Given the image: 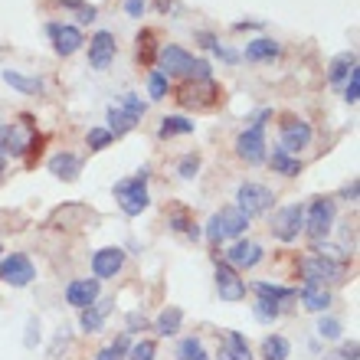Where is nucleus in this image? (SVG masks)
Wrapping results in <instances>:
<instances>
[{
  "instance_id": "8fccbe9b",
  "label": "nucleus",
  "mask_w": 360,
  "mask_h": 360,
  "mask_svg": "<svg viewBox=\"0 0 360 360\" xmlns=\"http://www.w3.org/2000/svg\"><path fill=\"white\" fill-rule=\"evenodd\" d=\"M357 354H360L357 341H347V344L341 347V360H357Z\"/></svg>"
},
{
  "instance_id": "a878e982",
  "label": "nucleus",
  "mask_w": 360,
  "mask_h": 360,
  "mask_svg": "<svg viewBox=\"0 0 360 360\" xmlns=\"http://www.w3.org/2000/svg\"><path fill=\"white\" fill-rule=\"evenodd\" d=\"M193 128H197V124L190 122V118H184V115H167V118H161L158 138L167 141V138H177V134H193Z\"/></svg>"
},
{
  "instance_id": "dca6fc26",
  "label": "nucleus",
  "mask_w": 360,
  "mask_h": 360,
  "mask_svg": "<svg viewBox=\"0 0 360 360\" xmlns=\"http://www.w3.org/2000/svg\"><path fill=\"white\" fill-rule=\"evenodd\" d=\"M66 302L72 308H89V304L98 302V278H76V282L66 285Z\"/></svg>"
},
{
  "instance_id": "a18cd8bd",
  "label": "nucleus",
  "mask_w": 360,
  "mask_h": 360,
  "mask_svg": "<svg viewBox=\"0 0 360 360\" xmlns=\"http://www.w3.org/2000/svg\"><path fill=\"white\" fill-rule=\"evenodd\" d=\"M278 314H282V308H278V304L262 302V298L256 302V318H259V321H275Z\"/></svg>"
},
{
  "instance_id": "393cba45",
  "label": "nucleus",
  "mask_w": 360,
  "mask_h": 360,
  "mask_svg": "<svg viewBox=\"0 0 360 360\" xmlns=\"http://www.w3.org/2000/svg\"><path fill=\"white\" fill-rule=\"evenodd\" d=\"M269 164H272V171L282 174V177H298V174H302V161H298L295 154H288L285 148H275Z\"/></svg>"
},
{
  "instance_id": "2eb2a0df",
  "label": "nucleus",
  "mask_w": 360,
  "mask_h": 360,
  "mask_svg": "<svg viewBox=\"0 0 360 360\" xmlns=\"http://www.w3.org/2000/svg\"><path fill=\"white\" fill-rule=\"evenodd\" d=\"M226 266L233 269H256L262 259H266V252H262V246L259 243H249V239H239V243H233V249L226 252Z\"/></svg>"
},
{
  "instance_id": "de8ad7c7",
  "label": "nucleus",
  "mask_w": 360,
  "mask_h": 360,
  "mask_svg": "<svg viewBox=\"0 0 360 360\" xmlns=\"http://www.w3.org/2000/svg\"><path fill=\"white\" fill-rule=\"evenodd\" d=\"M124 10H128V17L141 20L144 10H148V0H124Z\"/></svg>"
},
{
  "instance_id": "6ab92c4d",
  "label": "nucleus",
  "mask_w": 360,
  "mask_h": 360,
  "mask_svg": "<svg viewBox=\"0 0 360 360\" xmlns=\"http://www.w3.org/2000/svg\"><path fill=\"white\" fill-rule=\"evenodd\" d=\"M158 59H161V72H164V76L187 72V66L193 63V56H190L184 46H164L161 53H158Z\"/></svg>"
},
{
  "instance_id": "09e8293b",
  "label": "nucleus",
  "mask_w": 360,
  "mask_h": 360,
  "mask_svg": "<svg viewBox=\"0 0 360 360\" xmlns=\"http://www.w3.org/2000/svg\"><path fill=\"white\" fill-rule=\"evenodd\" d=\"M148 328V318L144 314H138V311H131L128 314V334H134V331H144Z\"/></svg>"
},
{
  "instance_id": "473e14b6",
  "label": "nucleus",
  "mask_w": 360,
  "mask_h": 360,
  "mask_svg": "<svg viewBox=\"0 0 360 360\" xmlns=\"http://www.w3.org/2000/svg\"><path fill=\"white\" fill-rule=\"evenodd\" d=\"M4 79H7L10 86L17 89V92H23V95H43V82H39V79L20 76V72H13V69H4Z\"/></svg>"
},
{
  "instance_id": "39448f33",
  "label": "nucleus",
  "mask_w": 360,
  "mask_h": 360,
  "mask_svg": "<svg viewBox=\"0 0 360 360\" xmlns=\"http://www.w3.org/2000/svg\"><path fill=\"white\" fill-rule=\"evenodd\" d=\"M272 203H275V193L269 187L252 184V180L239 184V190H236V210H239V213H246L249 219L269 213V207H272Z\"/></svg>"
},
{
  "instance_id": "e433bc0d",
  "label": "nucleus",
  "mask_w": 360,
  "mask_h": 360,
  "mask_svg": "<svg viewBox=\"0 0 360 360\" xmlns=\"http://www.w3.org/2000/svg\"><path fill=\"white\" fill-rule=\"evenodd\" d=\"M43 144H46V138H43V134H30V144H27V167H37V161H39V154H43Z\"/></svg>"
},
{
  "instance_id": "bb28decb",
  "label": "nucleus",
  "mask_w": 360,
  "mask_h": 360,
  "mask_svg": "<svg viewBox=\"0 0 360 360\" xmlns=\"http://www.w3.org/2000/svg\"><path fill=\"white\" fill-rule=\"evenodd\" d=\"M252 288H256V295L262 302H272V304H282V302H288V298L298 295L295 288H288V285H272V282H256Z\"/></svg>"
},
{
  "instance_id": "603ef678",
  "label": "nucleus",
  "mask_w": 360,
  "mask_h": 360,
  "mask_svg": "<svg viewBox=\"0 0 360 360\" xmlns=\"http://www.w3.org/2000/svg\"><path fill=\"white\" fill-rule=\"evenodd\" d=\"M344 200H357V180H351L347 187H344V193H341Z\"/></svg>"
},
{
  "instance_id": "ddd939ff",
  "label": "nucleus",
  "mask_w": 360,
  "mask_h": 360,
  "mask_svg": "<svg viewBox=\"0 0 360 360\" xmlns=\"http://www.w3.org/2000/svg\"><path fill=\"white\" fill-rule=\"evenodd\" d=\"M217 292L223 302L229 304H236L246 298V282L239 278V272L233 266H226V262H219L217 266Z\"/></svg>"
},
{
  "instance_id": "0eeeda50",
  "label": "nucleus",
  "mask_w": 360,
  "mask_h": 360,
  "mask_svg": "<svg viewBox=\"0 0 360 360\" xmlns=\"http://www.w3.org/2000/svg\"><path fill=\"white\" fill-rule=\"evenodd\" d=\"M0 278L10 288H23V285H30L37 278V269H33L27 252H10V256L0 259Z\"/></svg>"
},
{
  "instance_id": "5701e85b",
  "label": "nucleus",
  "mask_w": 360,
  "mask_h": 360,
  "mask_svg": "<svg viewBox=\"0 0 360 360\" xmlns=\"http://www.w3.org/2000/svg\"><path fill=\"white\" fill-rule=\"evenodd\" d=\"M278 53H282V46L269 37H259V39H252V43H246V59L249 63H272Z\"/></svg>"
},
{
  "instance_id": "cd10ccee",
  "label": "nucleus",
  "mask_w": 360,
  "mask_h": 360,
  "mask_svg": "<svg viewBox=\"0 0 360 360\" xmlns=\"http://www.w3.org/2000/svg\"><path fill=\"white\" fill-rule=\"evenodd\" d=\"M180 321H184V311H180V308H174V304H167V308L158 314V321H154V331L161 334V338H171V334L180 331Z\"/></svg>"
},
{
  "instance_id": "a211bd4d",
  "label": "nucleus",
  "mask_w": 360,
  "mask_h": 360,
  "mask_svg": "<svg viewBox=\"0 0 360 360\" xmlns=\"http://www.w3.org/2000/svg\"><path fill=\"white\" fill-rule=\"evenodd\" d=\"M112 304H115L112 298H105V302H95V304H89V308H82V311H79V328L89 334H98L105 324V314L112 311Z\"/></svg>"
},
{
  "instance_id": "72a5a7b5",
  "label": "nucleus",
  "mask_w": 360,
  "mask_h": 360,
  "mask_svg": "<svg viewBox=\"0 0 360 360\" xmlns=\"http://www.w3.org/2000/svg\"><path fill=\"white\" fill-rule=\"evenodd\" d=\"M171 229H174V233H180V236H187V239H197L200 236L197 223H193V217H190L187 210H174V213H171Z\"/></svg>"
},
{
  "instance_id": "20e7f679",
  "label": "nucleus",
  "mask_w": 360,
  "mask_h": 360,
  "mask_svg": "<svg viewBox=\"0 0 360 360\" xmlns=\"http://www.w3.org/2000/svg\"><path fill=\"white\" fill-rule=\"evenodd\" d=\"M249 229V217L239 213L236 207H223L219 213H213L207 223V239L213 246H219L223 239H239Z\"/></svg>"
},
{
  "instance_id": "4be33fe9",
  "label": "nucleus",
  "mask_w": 360,
  "mask_h": 360,
  "mask_svg": "<svg viewBox=\"0 0 360 360\" xmlns=\"http://www.w3.org/2000/svg\"><path fill=\"white\" fill-rule=\"evenodd\" d=\"M138 122H141L138 115L124 112L122 105H112V108H108V128H105V131L112 134V138H122V134H128Z\"/></svg>"
},
{
  "instance_id": "5fc2aeb1",
  "label": "nucleus",
  "mask_w": 360,
  "mask_h": 360,
  "mask_svg": "<svg viewBox=\"0 0 360 360\" xmlns=\"http://www.w3.org/2000/svg\"><path fill=\"white\" fill-rule=\"evenodd\" d=\"M0 252H4V249H0Z\"/></svg>"
},
{
  "instance_id": "423d86ee",
  "label": "nucleus",
  "mask_w": 360,
  "mask_h": 360,
  "mask_svg": "<svg viewBox=\"0 0 360 360\" xmlns=\"http://www.w3.org/2000/svg\"><path fill=\"white\" fill-rule=\"evenodd\" d=\"M302 275H304V282H311V285L341 282L344 278V262L324 256V252H314V256L302 259Z\"/></svg>"
},
{
  "instance_id": "c9c22d12",
  "label": "nucleus",
  "mask_w": 360,
  "mask_h": 360,
  "mask_svg": "<svg viewBox=\"0 0 360 360\" xmlns=\"http://www.w3.org/2000/svg\"><path fill=\"white\" fill-rule=\"evenodd\" d=\"M59 4H63L66 10H76L82 23H89V20L98 17V7H92V4H82V0H59Z\"/></svg>"
},
{
  "instance_id": "3c124183",
  "label": "nucleus",
  "mask_w": 360,
  "mask_h": 360,
  "mask_svg": "<svg viewBox=\"0 0 360 360\" xmlns=\"http://www.w3.org/2000/svg\"><path fill=\"white\" fill-rule=\"evenodd\" d=\"M197 39H200V46H207V49L217 46V37H213V33H197Z\"/></svg>"
},
{
  "instance_id": "a19ab883",
  "label": "nucleus",
  "mask_w": 360,
  "mask_h": 360,
  "mask_svg": "<svg viewBox=\"0 0 360 360\" xmlns=\"http://www.w3.org/2000/svg\"><path fill=\"white\" fill-rule=\"evenodd\" d=\"M86 141H89V148H92V151H102V148H108V144L115 141V138H112L108 131H105V128H92Z\"/></svg>"
},
{
  "instance_id": "6e6552de",
  "label": "nucleus",
  "mask_w": 360,
  "mask_h": 360,
  "mask_svg": "<svg viewBox=\"0 0 360 360\" xmlns=\"http://www.w3.org/2000/svg\"><path fill=\"white\" fill-rule=\"evenodd\" d=\"M304 226H308V236L314 243H321L334 226V200L331 197H318L304 213Z\"/></svg>"
},
{
  "instance_id": "1a4fd4ad",
  "label": "nucleus",
  "mask_w": 360,
  "mask_h": 360,
  "mask_svg": "<svg viewBox=\"0 0 360 360\" xmlns=\"http://www.w3.org/2000/svg\"><path fill=\"white\" fill-rule=\"evenodd\" d=\"M302 229H304V207L302 203H288V207H282L272 217V233H275V239H282V243H295Z\"/></svg>"
},
{
  "instance_id": "412c9836",
  "label": "nucleus",
  "mask_w": 360,
  "mask_h": 360,
  "mask_svg": "<svg viewBox=\"0 0 360 360\" xmlns=\"http://www.w3.org/2000/svg\"><path fill=\"white\" fill-rule=\"evenodd\" d=\"M302 304L308 308V311L321 314V311H328V308H331V292H328L324 285L304 282V288H302Z\"/></svg>"
},
{
  "instance_id": "f704fd0d",
  "label": "nucleus",
  "mask_w": 360,
  "mask_h": 360,
  "mask_svg": "<svg viewBox=\"0 0 360 360\" xmlns=\"http://www.w3.org/2000/svg\"><path fill=\"white\" fill-rule=\"evenodd\" d=\"M124 354H128V334H122L112 347L98 351V354H95V360H124Z\"/></svg>"
},
{
  "instance_id": "7ed1b4c3",
  "label": "nucleus",
  "mask_w": 360,
  "mask_h": 360,
  "mask_svg": "<svg viewBox=\"0 0 360 360\" xmlns=\"http://www.w3.org/2000/svg\"><path fill=\"white\" fill-rule=\"evenodd\" d=\"M177 102L184 108H197V112H210L223 102V89L213 82V79H187V86H180L177 92Z\"/></svg>"
},
{
  "instance_id": "f03ea898",
  "label": "nucleus",
  "mask_w": 360,
  "mask_h": 360,
  "mask_svg": "<svg viewBox=\"0 0 360 360\" xmlns=\"http://www.w3.org/2000/svg\"><path fill=\"white\" fill-rule=\"evenodd\" d=\"M272 118L269 108L252 115V124H249L246 131L236 138V154L243 158L246 164H262L266 161V122Z\"/></svg>"
},
{
  "instance_id": "79ce46f5",
  "label": "nucleus",
  "mask_w": 360,
  "mask_h": 360,
  "mask_svg": "<svg viewBox=\"0 0 360 360\" xmlns=\"http://www.w3.org/2000/svg\"><path fill=\"white\" fill-rule=\"evenodd\" d=\"M148 92H151V98H164V95H167V76H164V72H151Z\"/></svg>"
},
{
  "instance_id": "864d4df0",
  "label": "nucleus",
  "mask_w": 360,
  "mask_h": 360,
  "mask_svg": "<svg viewBox=\"0 0 360 360\" xmlns=\"http://www.w3.org/2000/svg\"><path fill=\"white\" fill-rule=\"evenodd\" d=\"M4 167H7V151L0 148V174H4Z\"/></svg>"
},
{
  "instance_id": "f3484780",
  "label": "nucleus",
  "mask_w": 360,
  "mask_h": 360,
  "mask_svg": "<svg viewBox=\"0 0 360 360\" xmlns=\"http://www.w3.org/2000/svg\"><path fill=\"white\" fill-rule=\"evenodd\" d=\"M30 134H33V128H27V124H7V128H0V148L4 151H10L13 158H20V154L27 151L30 144Z\"/></svg>"
},
{
  "instance_id": "c85d7f7f",
  "label": "nucleus",
  "mask_w": 360,
  "mask_h": 360,
  "mask_svg": "<svg viewBox=\"0 0 360 360\" xmlns=\"http://www.w3.org/2000/svg\"><path fill=\"white\" fill-rule=\"evenodd\" d=\"M138 63H141L144 69L154 66V56H158V43H154V30H141L138 33Z\"/></svg>"
},
{
  "instance_id": "37998d69",
  "label": "nucleus",
  "mask_w": 360,
  "mask_h": 360,
  "mask_svg": "<svg viewBox=\"0 0 360 360\" xmlns=\"http://www.w3.org/2000/svg\"><path fill=\"white\" fill-rule=\"evenodd\" d=\"M210 72H213V69H210L207 59H193V63L187 66V72H184V76L197 82V79H210Z\"/></svg>"
},
{
  "instance_id": "b1692460",
  "label": "nucleus",
  "mask_w": 360,
  "mask_h": 360,
  "mask_svg": "<svg viewBox=\"0 0 360 360\" xmlns=\"http://www.w3.org/2000/svg\"><path fill=\"white\" fill-rule=\"evenodd\" d=\"M357 69V53H341V56L331 59V66H328V79H331L334 86H341L351 79V72Z\"/></svg>"
},
{
  "instance_id": "2f4dec72",
  "label": "nucleus",
  "mask_w": 360,
  "mask_h": 360,
  "mask_svg": "<svg viewBox=\"0 0 360 360\" xmlns=\"http://www.w3.org/2000/svg\"><path fill=\"white\" fill-rule=\"evenodd\" d=\"M174 357L177 360H210V354H207V347H203L200 338H184V341L177 344Z\"/></svg>"
},
{
  "instance_id": "c756f323",
  "label": "nucleus",
  "mask_w": 360,
  "mask_h": 360,
  "mask_svg": "<svg viewBox=\"0 0 360 360\" xmlns=\"http://www.w3.org/2000/svg\"><path fill=\"white\" fill-rule=\"evenodd\" d=\"M226 360H252V351H249L246 338L239 331H226V351H223Z\"/></svg>"
},
{
  "instance_id": "9d476101",
  "label": "nucleus",
  "mask_w": 360,
  "mask_h": 360,
  "mask_svg": "<svg viewBox=\"0 0 360 360\" xmlns=\"http://www.w3.org/2000/svg\"><path fill=\"white\" fill-rule=\"evenodd\" d=\"M46 37L53 39V49H56L59 56H72L86 43L82 30L72 27V23H46Z\"/></svg>"
},
{
  "instance_id": "4468645a",
  "label": "nucleus",
  "mask_w": 360,
  "mask_h": 360,
  "mask_svg": "<svg viewBox=\"0 0 360 360\" xmlns=\"http://www.w3.org/2000/svg\"><path fill=\"white\" fill-rule=\"evenodd\" d=\"M122 269H124V249H118V246H105L92 256V272L98 282L102 278H115Z\"/></svg>"
},
{
  "instance_id": "4c0bfd02",
  "label": "nucleus",
  "mask_w": 360,
  "mask_h": 360,
  "mask_svg": "<svg viewBox=\"0 0 360 360\" xmlns=\"http://www.w3.org/2000/svg\"><path fill=\"white\" fill-rule=\"evenodd\" d=\"M197 171H200V154H184L180 164H177V174L184 180H193L197 177Z\"/></svg>"
},
{
  "instance_id": "f8f14e48",
  "label": "nucleus",
  "mask_w": 360,
  "mask_h": 360,
  "mask_svg": "<svg viewBox=\"0 0 360 360\" xmlns=\"http://www.w3.org/2000/svg\"><path fill=\"white\" fill-rule=\"evenodd\" d=\"M115 53H118V43H115V33L108 30H98L92 39H89V66L105 72V69L115 63Z\"/></svg>"
},
{
  "instance_id": "49530a36",
  "label": "nucleus",
  "mask_w": 360,
  "mask_h": 360,
  "mask_svg": "<svg viewBox=\"0 0 360 360\" xmlns=\"http://www.w3.org/2000/svg\"><path fill=\"white\" fill-rule=\"evenodd\" d=\"M360 98V69H354L351 79H347V89H344V102L354 105Z\"/></svg>"
},
{
  "instance_id": "58836bf2",
  "label": "nucleus",
  "mask_w": 360,
  "mask_h": 360,
  "mask_svg": "<svg viewBox=\"0 0 360 360\" xmlns=\"http://www.w3.org/2000/svg\"><path fill=\"white\" fill-rule=\"evenodd\" d=\"M154 354H158V344L154 341H138L128 351V360H154Z\"/></svg>"
},
{
  "instance_id": "ea45409f",
  "label": "nucleus",
  "mask_w": 360,
  "mask_h": 360,
  "mask_svg": "<svg viewBox=\"0 0 360 360\" xmlns=\"http://www.w3.org/2000/svg\"><path fill=\"white\" fill-rule=\"evenodd\" d=\"M318 334H321L324 341H338V338H341V321H334V318H321V321H318Z\"/></svg>"
},
{
  "instance_id": "c03bdc74",
  "label": "nucleus",
  "mask_w": 360,
  "mask_h": 360,
  "mask_svg": "<svg viewBox=\"0 0 360 360\" xmlns=\"http://www.w3.org/2000/svg\"><path fill=\"white\" fill-rule=\"evenodd\" d=\"M122 108H124V112H131V115H138V118H141V115H144V108H148V105L141 102V95L124 92V95H122Z\"/></svg>"
},
{
  "instance_id": "f257e3e1",
  "label": "nucleus",
  "mask_w": 360,
  "mask_h": 360,
  "mask_svg": "<svg viewBox=\"0 0 360 360\" xmlns=\"http://www.w3.org/2000/svg\"><path fill=\"white\" fill-rule=\"evenodd\" d=\"M148 177H151V167H141L134 177L118 180V184H115V200H118V207H122L124 217H141L144 210L151 207Z\"/></svg>"
},
{
  "instance_id": "aec40b11",
  "label": "nucleus",
  "mask_w": 360,
  "mask_h": 360,
  "mask_svg": "<svg viewBox=\"0 0 360 360\" xmlns=\"http://www.w3.org/2000/svg\"><path fill=\"white\" fill-rule=\"evenodd\" d=\"M79 171H82V161H79L76 154L63 151V154H53V158H49V174H53V177H59V180H76Z\"/></svg>"
},
{
  "instance_id": "7c9ffc66",
  "label": "nucleus",
  "mask_w": 360,
  "mask_h": 360,
  "mask_svg": "<svg viewBox=\"0 0 360 360\" xmlns=\"http://www.w3.org/2000/svg\"><path fill=\"white\" fill-rule=\"evenodd\" d=\"M292 354V344L285 341L282 334H269L262 341V360H285Z\"/></svg>"
},
{
  "instance_id": "9b49d317",
  "label": "nucleus",
  "mask_w": 360,
  "mask_h": 360,
  "mask_svg": "<svg viewBox=\"0 0 360 360\" xmlns=\"http://www.w3.org/2000/svg\"><path fill=\"white\" fill-rule=\"evenodd\" d=\"M308 144H311V124L302 122V118H295V115H285L282 118V148L298 158V151H304Z\"/></svg>"
}]
</instances>
